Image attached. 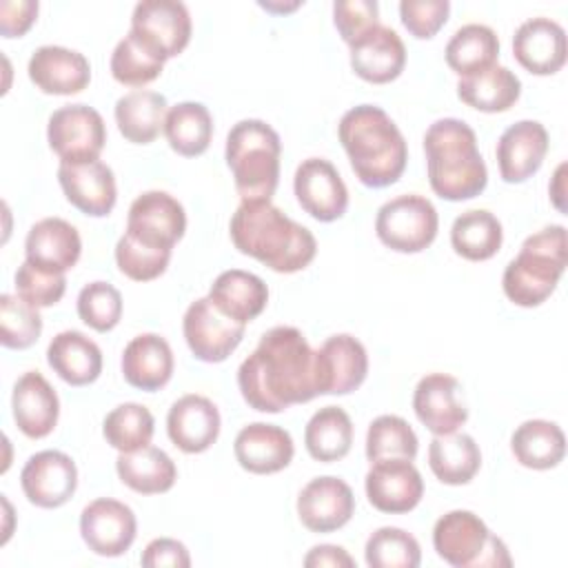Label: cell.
Wrapping results in <instances>:
<instances>
[{"instance_id":"cell-39","label":"cell","mask_w":568,"mask_h":568,"mask_svg":"<svg viewBox=\"0 0 568 568\" xmlns=\"http://www.w3.org/2000/svg\"><path fill=\"white\" fill-rule=\"evenodd\" d=\"M501 222L486 209L464 211L450 226V244L455 253L470 262L490 260L501 248Z\"/></svg>"},{"instance_id":"cell-40","label":"cell","mask_w":568,"mask_h":568,"mask_svg":"<svg viewBox=\"0 0 568 568\" xmlns=\"http://www.w3.org/2000/svg\"><path fill=\"white\" fill-rule=\"evenodd\" d=\"M164 135L178 155H202L213 138V118L202 102H180L166 113Z\"/></svg>"},{"instance_id":"cell-41","label":"cell","mask_w":568,"mask_h":568,"mask_svg":"<svg viewBox=\"0 0 568 568\" xmlns=\"http://www.w3.org/2000/svg\"><path fill=\"white\" fill-rule=\"evenodd\" d=\"M155 419L142 404L126 402L106 413L102 422V435L109 446L120 453H131L151 444Z\"/></svg>"},{"instance_id":"cell-28","label":"cell","mask_w":568,"mask_h":568,"mask_svg":"<svg viewBox=\"0 0 568 568\" xmlns=\"http://www.w3.org/2000/svg\"><path fill=\"white\" fill-rule=\"evenodd\" d=\"M11 408L20 433L31 439H42L58 424L60 399L42 373L27 371L13 386Z\"/></svg>"},{"instance_id":"cell-38","label":"cell","mask_w":568,"mask_h":568,"mask_svg":"<svg viewBox=\"0 0 568 568\" xmlns=\"http://www.w3.org/2000/svg\"><path fill=\"white\" fill-rule=\"evenodd\" d=\"M304 444L313 459L331 464L348 455L353 444V422L339 406H324L308 419Z\"/></svg>"},{"instance_id":"cell-42","label":"cell","mask_w":568,"mask_h":568,"mask_svg":"<svg viewBox=\"0 0 568 568\" xmlns=\"http://www.w3.org/2000/svg\"><path fill=\"white\" fill-rule=\"evenodd\" d=\"M417 435L410 424L399 415H379L366 430V457L377 459H415Z\"/></svg>"},{"instance_id":"cell-20","label":"cell","mask_w":568,"mask_h":568,"mask_svg":"<svg viewBox=\"0 0 568 568\" xmlns=\"http://www.w3.org/2000/svg\"><path fill=\"white\" fill-rule=\"evenodd\" d=\"M548 153V131L537 120L510 124L497 140L499 175L508 184H521L532 178Z\"/></svg>"},{"instance_id":"cell-23","label":"cell","mask_w":568,"mask_h":568,"mask_svg":"<svg viewBox=\"0 0 568 568\" xmlns=\"http://www.w3.org/2000/svg\"><path fill=\"white\" fill-rule=\"evenodd\" d=\"M459 390V382L446 373H428L417 382L413 410L433 435L455 433L466 424L468 410L457 397Z\"/></svg>"},{"instance_id":"cell-27","label":"cell","mask_w":568,"mask_h":568,"mask_svg":"<svg viewBox=\"0 0 568 568\" xmlns=\"http://www.w3.org/2000/svg\"><path fill=\"white\" fill-rule=\"evenodd\" d=\"M80 253V233L62 217H44L36 222L24 240L27 262L49 273H67L78 264Z\"/></svg>"},{"instance_id":"cell-4","label":"cell","mask_w":568,"mask_h":568,"mask_svg":"<svg viewBox=\"0 0 568 568\" xmlns=\"http://www.w3.org/2000/svg\"><path fill=\"white\" fill-rule=\"evenodd\" d=\"M428 184L442 200L462 202L488 184V169L475 131L457 118L435 120L424 133Z\"/></svg>"},{"instance_id":"cell-13","label":"cell","mask_w":568,"mask_h":568,"mask_svg":"<svg viewBox=\"0 0 568 568\" xmlns=\"http://www.w3.org/2000/svg\"><path fill=\"white\" fill-rule=\"evenodd\" d=\"M138 521L133 510L118 499L100 497L82 508L80 535L91 552L100 557H120L135 541Z\"/></svg>"},{"instance_id":"cell-54","label":"cell","mask_w":568,"mask_h":568,"mask_svg":"<svg viewBox=\"0 0 568 568\" xmlns=\"http://www.w3.org/2000/svg\"><path fill=\"white\" fill-rule=\"evenodd\" d=\"M564 173H566V162H561L552 175V182L548 186V193L552 197V204L557 206L559 213H566V204H564V195H566V189H564Z\"/></svg>"},{"instance_id":"cell-46","label":"cell","mask_w":568,"mask_h":568,"mask_svg":"<svg viewBox=\"0 0 568 568\" xmlns=\"http://www.w3.org/2000/svg\"><path fill=\"white\" fill-rule=\"evenodd\" d=\"M78 315L89 328L98 333L115 328L122 317L120 291L109 282H89L78 295Z\"/></svg>"},{"instance_id":"cell-6","label":"cell","mask_w":568,"mask_h":568,"mask_svg":"<svg viewBox=\"0 0 568 568\" xmlns=\"http://www.w3.org/2000/svg\"><path fill=\"white\" fill-rule=\"evenodd\" d=\"M282 142L264 120H240L226 135L224 158L242 200H271L280 182Z\"/></svg>"},{"instance_id":"cell-5","label":"cell","mask_w":568,"mask_h":568,"mask_svg":"<svg viewBox=\"0 0 568 568\" xmlns=\"http://www.w3.org/2000/svg\"><path fill=\"white\" fill-rule=\"evenodd\" d=\"M566 264V229L561 224L544 226L541 231L528 235L517 257L508 262L501 275V288L517 306H539L557 288Z\"/></svg>"},{"instance_id":"cell-15","label":"cell","mask_w":568,"mask_h":568,"mask_svg":"<svg viewBox=\"0 0 568 568\" xmlns=\"http://www.w3.org/2000/svg\"><path fill=\"white\" fill-rule=\"evenodd\" d=\"M293 191L300 206L317 222H335L348 209V189L324 158H308L295 169Z\"/></svg>"},{"instance_id":"cell-43","label":"cell","mask_w":568,"mask_h":568,"mask_svg":"<svg viewBox=\"0 0 568 568\" xmlns=\"http://www.w3.org/2000/svg\"><path fill=\"white\" fill-rule=\"evenodd\" d=\"M364 559L371 568H417L422 548L410 532L395 526H382L366 539Z\"/></svg>"},{"instance_id":"cell-3","label":"cell","mask_w":568,"mask_h":568,"mask_svg":"<svg viewBox=\"0 0 568 568\" xmlns=\"http://www.w3.org/2000/svg\"><path fill=\"white\" fill-rule=\"evenodd\" d=\"M337 135L355 178L364 186L384 189L402 178L408 162V146L382 106L357 104L348 109L337 124Z\"/></svg>"},{"instance_id":"cell-16","label":"cell","mask_w":568,"mask_h":568,"mask_svg":"<svg viewBox=\"0 0 568 568\" xmlns=\"http://www.w3.org/2000/svg\"><path fill=\"white\" fill-rule=\"evenodd\" d=\"M20 486L33 506L60 508L78 488L75 462L62 450H40L22 466Z\"/></svg>"},{"instance_id":"cell-9","label":"cell","mask_w":568,"mask_h":568,"mask_svg":"<svg viewBox=\"0 0 568 568\" xmlns=\"http://www.w3.org/2000/svg\"><path fill=\"white\" fill-rule=\"evenodd\" d=\"M47 140L60 162H89L102 153L106 126L93 106L67 104L51 113Z\"/></svg>"},{"instance_id":"cell-35","label":"cell","mask_w":568,"mask_h":568,"mask_svg":"<svg viewBox=\"0 0 568 568\" xmlns=\"http://www.w3.org/2000/svg\"><path fill=\"white\" fill-rule=\"evenodd\" d=\"M428 466L442 484L464 486L477 475L481 466V450L466 433L455 430L435 435L428 446Z\"/></svg>"},{"instance_id":"cell-18","label":"cell","mask_w":568,"mask_h":568,"mask_svg":"<svg viewBox=\"0 0 568 568\" xmlns=\"http://www.w3.org/2000/svg\"><path fill=\"white\" fill-rule=\"evenodd\" d=\"M355 495L351 486L333 475L311 479L297 495V517L311 532H333L351 521Z\"/></svg>"},{"instance_id":"cell-37","label":"cell","mask_w":568,"mask_h":568,"mask_svg":"<svg viewBox=\"0 0 568 568\" xmlns=\"http://www.w3.org/2000/svg\"><path fill=\"white\" fill-rule=\"evenodd\" d=\"M446 64L459 75H470L477 71H484L493 64H497V55H499V38L497 33L479 22H470L459 27L446 49Z\"/></svg>"},{"instance_id":"cell-50","label":"cell","mask_w":568,"mask_h":568,"mask_svg":"<svg viewBox=\"0 0 568 568\" xmlns=\"http://www.w3.org/2000/svg\"><path fill=\"white\" fill-rule=\"evenodd\" d=\"M379 4L375 0H337L333 4V22L346 44L357 40L371 27L379 24Z\"/></svg>"},{"instance_id":"cell-22","label":"cell","mask_w":568,"mask_h":568,"mask_svg":"<svg viewBox=\"0 0 568 568\" xmlns=\"http://www.w3.org/2000/svg\"><path fill=\"white\" fill-rule=\"evenodd\" d=\"M513 53L526 71L535 75H552L566 64V31L550 18H528L513 36Z\"/></svg>"},{"instance_id":"cell-49","label":"cell","mask_w":568,"mask_h":568,"mask_svg":"<svg viewBox=\"0 0 568 568\" xmlns=\"http://www.w3.org/2000/svg\"><path fill=\"white\" fill-rule=\"evenodd\" d=\"M450 13L448 0H402L399 18L417 40H430L446 24Z\"/></svg>"},{"instance_id":"cell-31","label":"cell","mask_w":568,"mask_h":568,"mask_svg":"<svg viewBox=\"0 0 568 568\" xmlns=\"http://www.w3.org/2000/svg\"><path fill=\"white\" fill-rule=\"evenodd\" d=\"M47 362L53 373L71 384H93L102 373V351L80 331H62L47 346Z\"/></svg>"},{"instance_id":"cell-2","label":"cell","mask_w":568,"mask_h":568,"mask_svg":"<svg viewBox=\"0 0 568 568\" xmlns=\"http://www.w3.org/2000/svg\"><path fill=\"white\" fill-rule=\"evenodd\" d=\"M229 233L242 255L262 262L275 273H297L317 253L315 235L284 215L271 200H242L231 217Z\"/></svg>"},{"instance_id":"cell-25","label":"cell","mask_w":568,"mask_h":568,"mask_svg":"<svg viewBox=\"0 0 568 568\" xmlns=\"http://www.w3.org/2000/svg\"><path fill=\"white\" fill-rule=\"evenodd\" d=\"M169 439L186 455L209 450L220 435V410L204 395H182L166 415Z\"/></svg>"},{"instance_id":"cell-10","label":"cell","mask_w":568,"mask_h":568,"mask_svg":"<svg viewBox=\"0 0 568 568\" xmlns=\"http://www.w3.org/2000/svg\"><path fill=\"white\" fill-rule=\"evenodd\" d=\"M164 62L180 55L191 40V16L178 0H142L135 4L129 29Z\"/></svg>"},{"instance_id":"cell-17","label":"cell","mask_w":568,"mask_h":568,"mask_svg":"<svg viewBox=\"0 0 568 568\" xmlns=\"http://www.w3.org/2000/svg\"><path fill=\"white\" fill-rule=\"evenodd\" d=\"M373 508L388 515L410 513L424 497V479L410 459H377L364 477Z\"/></svg>"},{"instance_id":"cell-24","label":"cell","mask_w":568,"mask_h":568,"mask_svg":"<svg viewBox=\"0 0 568 568\" xmlns=\"http://www.w3.org/2000/svg\"><path fill=\"white\" fill-rule=\"evenodd\" d=\"M29 80L49 95H73L87 89L91 80L89 60L73 49L44 44L38 47L27 64Z\"/></svg>"},{"instance_id":"cell-19","label":"cell","mask_w":568,"mask_h":568,"mask_svg":"<svg viewBox=\"0 0 568 568\" xmlns=\"http://www.w3.org/2000/svg\"><path fill=\"white\" fill-rule=\"evenodd\" d=\"M58 182L64 197L84 215L104 217L115 206V175L111 166L100 160L60 162Z\"/></svg>"},{"instance_id":"cell-11","label":"cell","mask_w":568,"mask_h":568,"mask_svg":"<svg viewBox=\"0 0 568 568\" xmlns=\"http://www.w3.org/2000/svg\"><path fill=\"white\" fill-rule=\"evenodd\" d=\"M246 324H240L217 311L209 297H200L189 304L182 333L193 357L206 364L224 362L242 342Z\"/></svg>"},{"instance_id":"cell-7","label":"cell","mask_w":568,"mask_h":568,"mask_svg":"<svg viewBox=\"0 0 568 568\" xmlns=\"http://www.w3.org/2000/svg\"><path fill=\"white\" fill-rule=\"evenodd\" d=\"M433 548L455 568H499L513 564L506 544L470 510L442 515L433 528Z\"/></svg>"},{"instance_id":"cell-51","label":"cell","mask_w":568,"mask_h":568,"mask_svg":"<svg viewBox=\"0 0 568 568\" xmlns=\"http://www.w3.org/2000/svg\"><path fill=\"white\" fill-rule=\"evenodd\" d=\"M140 564L146 568H189L191 566V557L189 550L182 541L171 539V537H158L153 541L146 544V548L142 550Z\"/></svg>"},{"instance_id":"cell-47","label":"cell","mask_w":568,"mask_h":568,"mask_svg":"<svg viewBox=\"0 0 568 568\" xmlns=\"http://www.w3.org/2000/svg\"><path fill=\"white\" fill-rule=\"evenodd\" d=\"M171 262V251L153 248L129 233H124L115 244V264L122 275L133 282H151L160 277Z\"/></svg>"},{"instance_id":"cell-8","label":"cell","mask_w":568,"mask_h":568,"mask_svg":"<svg viewBox=\"0 0 568 568\" xmlns=\"http://www.w3.org/2000/svg\"><path fill=\"white\" fill-rule=\"evenodd\" d=\"M439 229V215L430 200L417 193L397 195L384 202L375 217V233L384 246L397 253L428 248Z\"/></svg>"},{"instance_id":"cell-36","label":"cell","mask_w":568,"mask_h":568,"mask_svg":"<svg viewBox=\"0 0 568 568\" xmlns=\"http://www.w3.org/2000/svg\"><path fill=\"white\" fill-rule=\"evenodd\" d=\"M510 450L521 466L532 470H548L564 459L566 437L555 422L526 419L515 428L510 437Z\"/></svg>"},{"instance_id":"cell-29","label":"cell","mask_w":568,"mask_h":568,"mask_svg":"<svg viewBox=\"0 0 568 568\" xmlns=\"http://www.w3.org/2000/svg\"><path fill=\"white\" fill-rule=\"evenodd\" d=\"M122 375L133 388L153 393L169 384L173 375V353L158 333L135 335L122 353Z\"/></svg>"},{"instance_id":"cell-32","label":"cell","mask_w":568,"mask_h":568,"mask_svg":"<svg viewBox=\"0 0 568 568\" xmlns=\"http://www.w3.org/2000/svg\"><path fill=\"white\" fill-rule=\"evenodd\" d=\"M113 113L124 140L133 144H151L160 131H164L169 104L158 91L135 89L118 98Z\"/></svg>"},{"instance_id":"cell-30","label":"cell","mask_w":568,"mask_h":568,"mask_svg":"<svg viewBox=\"0 0 568 568\" xmlns=\"http://www.w3.org/2000/svg\"><path fill=\"white\" fill-rule=\"evenodd\" d=\"M206 297L226 317L248 324L266 308L268 288L260 275L242 268H229L213 280Z\"/></svg>"},{"instance_id":"cell-21","label":"cell","mask_w":568,"mask_h":568,"mask_svg":"<svg viewBox=\"0 0 568 568\" xmlns=\"http://www.w3.org/2000/svg\"><path fill=\"white\" fill-rule=\"evenodd\" d=\"M351 69L371 84H386L399 78L406 64V47L395 29L375 24L348 44Z\"/></svg>"},{"instance_id":"cell-52","label":"cell","mask_w":568,"mask_h":568,"mask_svg":"<svg viewBox=\"0 0 568 568\" xmlns=\"http://www.w3.org/2000/svg\"><path fill=\"white\" fill-rule=\"evenodd\" d=\"M38 16V2L33 0H2L0 2V33L2 38L24 36Z\"/></svg>"},{"instance_id":"cell-26","label":"cell","mask_w":568,"mask_h":568,"mask_svg":"<svg viewBox=\"0 0 568 568\" xmlns=\"http://www.w3.org/2000/svg\"><path fill=\"white\" fill-rule=\"evenodd\" d=\"M237 464L253 475H273L284 470L293 455V437L288 430L266 422L246 424L233 442Z\"/></svg>"},{"instance_id":"cell-55","label":"cell","mask_w":568,"mask_h":568,"mask_svg":"<svg viewBox=\"0 0 568 568\" xmlns=\"http://www.w3.org/2000/svg\"><path fill=\"white\" fill-rule=\"evenodd\" d=\"M302 2H291V4H282V2H260L262 9L273 11V13H286V11H295Z\"/></svg>"},{"instance_id":"cell-1","label":"cell","mask_w":568,"mask_h":568,"mask_svg":"<svg viewBox=\"0 0 568 568\" xmlns=\"http://www.w3.org/2000/svg\"><path fill=\"white\" fill-rule=\"evenodd\" d=\"M237 386L260 413H282L317 397L315 351L295 326H273L240 364Z\"/></svg>"},{"instance_id":"cell-34","label":"cell","mask_w":568,"mask_h":568,"mask_svg":"<svg viewBox=\"0 0 568 568\" xmlns=\"http://www.w3.org/2000/svg\"><path fill=\"white\" fill-rule=\"evenodd\" d=\"M115 470L120 481L140 495L166 493L178 479L173 459L162 448L151 444L131 453H120L115 459Z\"/></svg>"},{"instance_id":"cell-12","label":"cell","mask_w":568,"mask_h":568,"mask_svg":"<svg viewBox=\"0 0 568 568\" xmlns=\"http://www.w3.org/2000/svg\"><path fill=\"white\" fill-rule=\"evenodd\" d=\"M184 231V206L166 191H144L129 206L126 233L146 246L173 251Z\"/></svg>"},{"instance_id":"cell-45","label":"cell","mask_w":568,"mask_h":568,"mask_svg":"<svg viewBox=\"0 0 568 568\" xmlns=\"http://www.w3.org/2000/svg\"><path fill=\"white\" fill-rule=\"evenodd\" d=\"M42 333V317L20 295H0V342L4 348H29Z\"/></svg>"},{"instance_id":"cell-33","label":"cell","mask_w":568,"mask_h":568,"mask_svg":"<svg viewBox=\"0 0 568 568\" xmlns=\"http://www.w3.org/2000/svg\"><path fill=\"white\" fill-rule=\"evenodd\" d=\"M519 95H521L519 78L501 64H493L484 71L464 75L457 82V98L470 109H477L484 113L508 111L519 100Z\"/></svg>"},{"instance_id":"cell-44","label":"cell","mask_w":568,"mask_h":568,"mask_svg":"<svg viewBox=\"0 0 568 568\" xmlns=\"http://www.w3.org/2000/svg\"><path fill=\"white\" fill-rule=\"evenodd\" d=\"M164 60L144 47L131 31L111 53V75L124 87H144L162 73Z\"/></svg>"},{"instance_id":"cell-14","label":"cell","mask_w":568,"mask_h":568,"mask_svg":"<svg viewBox=\"0 0 568 568\" xmlns=\"http://www.w3.org/2000/svg\"><path fill=\"white\" fill-rule=\"evenodd\" d=\"M366 373V348L348 333L331 335L315 351V379L320 395H348L364 384Z\"/></svg>"},{"instance_id":"cell-48","label":"cell","mask_w":568,"mask_h":568,"mask_svg":"<svg viewBox=\"0 0 568 568\" xmlns=\"http://www.w3.org/2000/svg\"><path fill=\"white\" fill-rule=\"evenodd\" d=\"M13 284H16V293L36 308H47L58 304L67 291L64 273L42 271L27 260L18 266L13 275Z\"/></svg>"},{"instance_id":"cell-53","label":"cell","mask_w":568,"mask_h":568,"mask_svg":"<svg viewBox=\"0 0 568 568\" xmlns=\"http://www.w3.org/2000/svg\"><path fill=\"white\" fill-rule=\"evenodd\" d=\"M304 566L306 568H324V566H331V568H355V559L342 548V546H335V544H320V546H313L306 557H304Z\"/></svg>"}]
</instances>
